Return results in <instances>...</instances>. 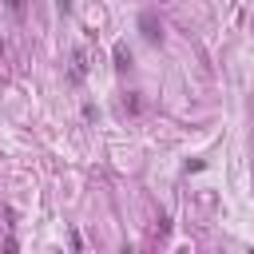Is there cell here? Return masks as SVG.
<instances>
[{
  "label": "cell",
  "mask_w": 254,
  "mask_h": 254,
  "mask_svg": "<svg viewBox=\"0 0 254 254\" xmlns=\"http://www.w3.org/2000/svg\"><path fill=\"white\" fill-rule=\"evenodd\" d=\"M56 8H60V12H67V8H71V0H56Z\"/></svg>",
  "instance_id": "obj_5"
},
{
  "label": "cell",
  "mask_w": 254,
  "mask_h": 254,
  "mask_svg": "<svg viewBox=\"0 0 254 254\" xmlns=\"http://www.w3.org/2000/svg\"><path fill=\"white\" fill-rule=\"evenodd\" d=\"M71 75H75V79H83V75H87V52H83V48H75V52H71Z\"/></svg>",
  "instance_id": "obj_3"
},
{
  "label": "cell",
  "mask_w": 254,
  "mask_h": 254,
  "mask_svg": "<svg viewBox=\"0 0 254 254\" xmlns=\"http://www.w3.org/2000/svg\"><path fill=\"white\" fill-rule=\"evenodd\" d=\"M111 60H115V71H131V52H127V44H115V48H111Z\"/></svg>",
  "instance_id": "obj_2"
},
{
  "label": "cell",
  "mask_w": 254,
  "mask_h": 254,
  "mask_svg": "<svg viewBox=\"0 0 254 254\" xmlns=\"http://www.w3.org/2000/svg\"><path fill=\"white\" fill-rule=\"evenodd\" d=\"M4 4H8V12H12V16H16V20H20V16H24V0H4Z\"/></svg>",
  "instance_id": "obj_4"
},
{
  "label": "cell",
  "mask_w": 254,
  "mask_h": 254,
  "mask_svg": "<svg viewBox=\"0 0 254 254\" xmlns=\"http://www.w3.org/2000/svg\"><path fill=\"white\" fill-rule=\"evenodd\" d=\"M139 28H143V36H147L151 44H159V40H163V24L155 20V12H143V16H139Z\"/></svg>",
  "instance_id": "obj_1"
}]
</instances>
